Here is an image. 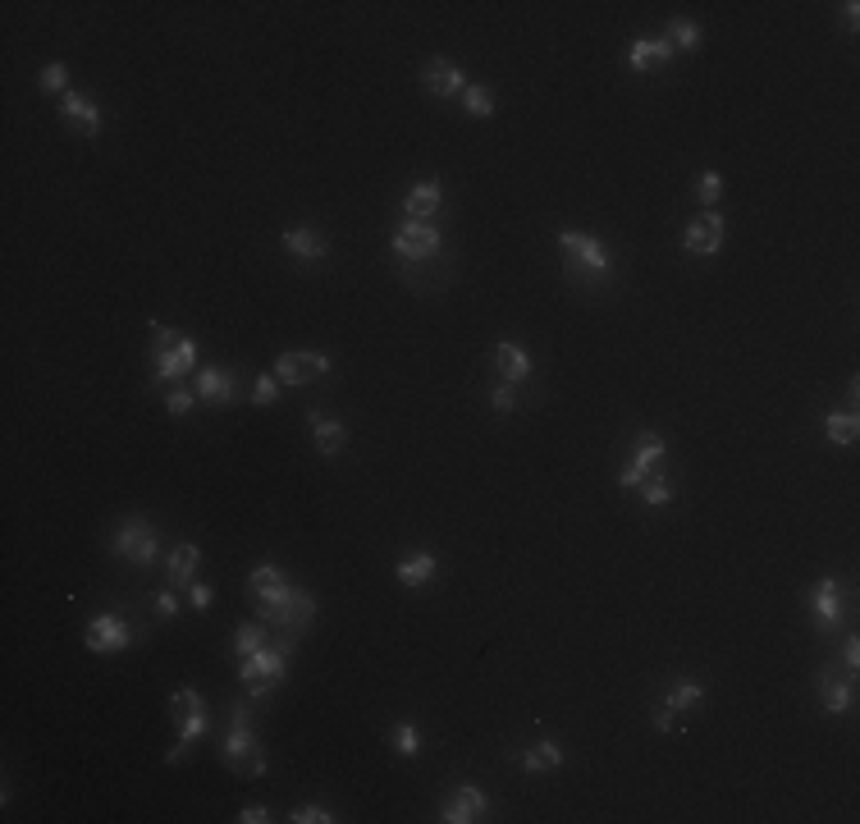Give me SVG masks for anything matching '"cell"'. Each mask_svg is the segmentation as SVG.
I'll return each instance as SVG.
<instances>
[{
    "mask_svg": "<svg viewBox=\"0 0 860 824\" xmlns=\"http://www.w3.org/2000/svg\"><path fill=\"white\" fill-rule=\"evenodd\" d=\"M266 646V623H238V632H234V651H238V660L243 655H252V651H261Z\"/></svg>",
    "mask_w": 860,
    "mask_h": 824,
    "instance_id": "d6a6232c",
    "label": "cell"
},
{
    "mask_svg": "<svg viewBox=\"0 0 860 824\" xmlns=\"http://www.w3.org/2000/svg\"><path fill=\"white\" fill-rule=\"evenodd\" d=\"M110 550H115V559H124V564H138V568H151L156 564V554H161V536H156V527L142 518H129L119 522L115 536H110Z\"/></svg>",
    "mask_w": 860,
    "mask_h": 824,
    "instance_id": "8992f818",
    "label": "cell"
},
{
    "mask_svg": "<svg viewBox=\"0 0 860 824\" xmlns=\"http://www.w3.org/2000/svg\"><path fill=\"white\" fill-rule=\"evenodd\" d=\"M659 458H664V435H655V431L636 435V454H632V463L618 472V486L641 490V481L650 477V467H659Z\"/></svg>",
    "mask_w": 860,
    "mask_h": 824,
    "instance_id": "8fae6325",
    "label": "cell"
},
{
    "mask_svg": "<svg viewBox=\"0 0 860 824\" xmlns=\"http://www.w3.org/2000/svg\"><path fill=\"white\" fill-rule=\"evenodd\" d=\"M673 55L678 51H673L664 37H636V42L627 46V65H632L636 74H655V69H668Z\"/></svg>",
    "mask_w": 860,
    "mask_h": 824,
    "instance_id": "d6986e66",
    "label": "cell"
},
{
    "mask_svg": "<svg viewBox=\"0 0 860 824\" xmlns=\"http://www.w3.org/2000/svg\"><path fill=\"white\" fill-rule=\"evenodd\" d=\"M197 705H206V701H202V692H197V687H179V692L170 696V715H174V724H179V719L188 715V710H197Z\"/></svg>",
    "mask_w": 860,
    "mask_h": 824,
    "instance_id": "8d00e7d4",
    "label": "cell"
},
{
    "mask_svg": "<svg viewBox=\"0 0 860 824\" xmlns=\"http://www.w3.org/2000/svg\"><path fill=\"white\" fill-rule=\"evenodd\" d=\"M527 774H549V770H563V751L554 738H540L531 751H522V760H517Z\"/></svg>",
    "mask_w": 860,
    "mask_h": 824,
    "instance_id": "484cf974",
    "label": "cell"
},
{
    "mask_svg": "<svg viewBox=\"0 0 860 824\" xmlns=\"http://www.w3.org/2000/svg\"><path fill=\"white\" fill-rule=\"evenodd\" d=\"M284 252L298 261H325L330 257V239L312 225H289L284 229Z\"/></svg>",
    "mask_w": 860,
    "mask_h": 824,
    "instance_id": "ac0fdd59",
    "label": "cell"
},
{
    "mask_svg": "<svg viewBox=\"0 0 860 824\" xmlns=\"http://www.w3.org/2000/svg\"><path fill=\"white\" fill-rule=\"evenodd\" d=\"M440 248H444L440 229L426 225V220H408V225L394 229V257L398 261H412V266H417V261H435Z\"/></svg>",
    "mask_w": 860,
    "mask_h": 824,
    "instance_id": "ba28073f",
    "label": "cell"
},
{
    "mask_svg": "<svg viewBox=\"0 0 860 824\" xmlns=\"http://www.w3.org/2000/svg\"><path fill=\"white\" fill-rule=\"evenodd\" d=\"M188 605H193L197 614H206V609L215 605V591L206 582H193V586H188Z\"/></svg>",
    "mask_w": 860,
    "mask_h": 824,
    "instance_id": "7bdbcfd3",
    "label": "cell"
},
{
    "mask_svg": "<svg viewBox=\"0 0 860 824\" xmlns=\"http://www.w3.org/2000/svg\"><path fill=\"white\" fill-rule=\"evenodd\" d=\"M234 820H238V824H266V820H270V811H266V806L252 802V806H243V811H238Z\"/></svg>",
    "mask_w": 860,
    "mask_h": 824,
    "instance_id": "ee69618b",
    "label": "cell"
},
{
    "mask_svg": "<svg viewBox=\"0 0 860 824\" xmlns=\"http://www.w3.org/2000/svg\"><path fill=\"white\" fill-rule=\"evenodd\" d=\"M275 399H280V380H275V371H261L252 380V408H270Z\"/></svg>",
    "mask_w": 860,
    "mask_h": 824,
    "instance_id": "e575fe53",
    "label": "cell"
},
{
    "mask_svg": "<svg viewBox=\"0 0 860 824\" xmlns=\"http://www.w3.org/2000/svg\"><path fill=\"white\" fill-rule=\"evenodd\" d=\"M559 248H563V261H568V280L581 284V289H600L609 284L613 275V257L600 239L591 234H577V229H559Z\"/></svg>",
    "mask_w": 860,
    "mask_h": 824,
    "instance_id": "7a4b0ae2",
    "label": "cell"
},
{
    "mask_svg": "<svg viewBox=\"0 0 860 824\" xmlns=\"http://www.w3.org/2000/svg\"><path fill=\"white\" fill-rule=\"evenodd\" d=\"M458 101H463V110L472 115V120H490V115H495V92H490L485 83H467Z\"/></svg>",
    "mask_w": 860,
    "mask_h": 824,
    "instance_id": "f546056e",
    "label": "cell"
},
{
    "mask_svg": "<svg viewBox=\"0 0 860 824\" xmlns=\"http://www.w3.org/2000/svg\"><path fill=\"white\" fill-rule=\"evenodd\" d=\"M842 664H847V673L860 669V641L856 637H847V646H842Z\"/></svg>",
    "mask_w": 860,
    "mask_h": 824,
    "instance_id": "f6af8a7d",
    "label": "cell"
},
{
    "mask_svg": "<svg viewBox=\"0 0 860 824\" xmlns=\"http://www.w3.org/2000/svg\"><path fill=\"white\" fill-rule=\"evenodd\" d=\"M151 390H170L197 367V339L151 321Z\"/></svg>",
    "mask_w": 860,
    "mask_h": 824,
    "instance_id": "6da1fadb",
    "label": "cell"
},
{
    "mask_svg": "<svg viewBox=\"0 0 860 824\" xmlns=\"http://www.w3.org/2000/svg\"><path fill=\"white\" fill-rule=\"evenodd\" d=\"M270 371H275V380H280V385L302 390V385H312V380L330 376V358H325V353H280Z\"/></svg>",
    "mask_w": 860,
    "mask_h": 824,
    "instance_id": "9c48e42d",
    "label": "cell"
},
{
    "mask_svg": "<svg viewBox=\"0 0 860 824\" xmlns=\"http://www.w3.org/2000/svg\"><path fill=\"white\" fill-rule=\"evenodd\" d=\"M495 371L508 380V385H522V380H531V353L522 344H513V339H499L495 348Z\"/></svg>",
    "mask_w": 860,
    "mask_h": 824,
    "instance_id": "44dd1931",
    "label": "cell"
},
{
    "mask_svg": "<svg viewBox=\"0 0 860 824\" xmlns=\"http://www.w3.org/2000/svg\"><path fill=\"white\" fill-rule=\"evenodd\" d=\"M440 206H444V193H440L435 179H421V184H412L408 193H403V216L408 220H426V225H435Z\"/></svg>",
    "mask_w": 860,
    "mask_h": 824,
    "instance_id": "e0dca14e",
    "label": "cell"
},
{
    "mask_svg": "<svg viewBox=\"0 0 860 824\" xmlns=\"http://www.w3.org/2000/svg\"><path fill=\"white\" fill-rule=\"evenodd\" d=\"M284 586H289V577H284L275 564H257L248 573V596L252 600H266V596H275V591H284Z\"/></svg>",
    "mask_w": 860,
    "mask_h": 824,
    "instance_id": "83f0119b",
    "label": "cell"
},
{
    "mask_svg": "<svg viewBox=\"0 0 860 824\" xmlns=\"http://www.w3.org/2000/svg\"><path fill=\"white\" fill-rule=\"evenodd\" d=\"M220 765L225 770H252V774H266V751H261L257 733H252V710L248 701H234L229 710V733L220 742Z\"/></svg>",
    "mask_w": 860,
    "mask_h": 824,
    "instance_id": "3957f363",
    "label": "cell"
},
{
    "mask_svg": "<svg viewBox=\"0 0 860 824\" xmlns=\"http://www.w3.org/2000/svg\"><path fill=\"white\" fill-rule=\"evenodd\" d=\"M307 431H312L316 449H321V458H339L348 445V426L344 422H334V417H321V412H307Z\"/></svg>",
    "mask_w": 860,
    "mask_h": 824,
    "instance_id": "ffe728a7",
    "label": "cell"
},
{
    "mask_svg": "<svg viewBox=\"0 0 860 824\" xmlns=\"http://www.w3.org/2000/svg\"><path fill=\"white\" fill-rule=\"evenodd\" d=\"M723 239H728L723 211H705V216L687 220V229H682V248L696 252V257H714V252L723 248Z\"/></svg>",
    "mask_w": 860,
    "mask_h": 824,
    "instance_id": "30bf717a",
    "label": "cell"
},
{
    "mask_svg": "<svg viewBox=\"0 0 860 824\" xmlns=\"http://www.w3.org/2000/svg\"><path fill=\"white\" fill-rule=\"evenodd\" d=\"M490 403H495V412H517V385L499 380L495 390H490Z\"/></svg>",
    "mask_w": 860,
    "mask_h": 824,
    "instance_id": "60d3db41",
    "label": "cell"
},
{
    "mask_svg": "<svg viewBox=\"0 0 860 824\" xmlns=\"http://www.w3.org/2000/svg\"><path fill=\"white\" fill-rule=\"evenodd\" d=\"M655 728H659V733H678V728H682V715H673V710H659V715H655Z\"/></svg>",
    "mask_w": 860,
    "mask_h": 824,
    "instance_id": "bcb514c9",
    "label": "cell"
},
{
    "mask_svg": "<svg viewBox=\"0 0 860 824\" xmlns=\"http://www.w3.org/2000/svg\"><path fill=\"white\" fill-rule=\"evenodd\" d=\"M83 646L92 655H119L133 646V623L119 609H106V614H97L92 623H87L83 632Z\"/></svg>",
    "mask_w": 860,
    "mask_h": 824,
    "instance_id": "52a82bcc",
    "label": "cell"
},
{
    "mask_svg": "<svg viewBox=\"0 0 860 824\" xmlns=\"http://www.w3.org/2000/svg\"><path fill=\"white\" fill-rule=\"evenodd\" d=\"M421 83H426V92L430 97H463V87H467V78H463V69L453 65V60H426L421 65Z\"/></svg>",
    "mask_w": 860,
    "mask_h": 824,
    "instance_id": "2e32d148",
    "label": "cell"
},
{
    "mask_svg": "<svg viewBox=\"0 0 860 824\" xmlns=\"http://www.w3.org/2000/svg\"><path fill=\"white\" fill-rule=\"evenodd\" d=\"M641 499L650 504V509H664L668 499H673V486H668L664 477H645L641 481Z\"/></svg>",
    "mask_w": 860,
    "mask_h": 824,
    "instance_id": "d590c367",
    "label": "cell"
},
{
    "mask_svg": "<svg viewBox=\"0 0 860 824\" xmlns=\"http://www.w3.org/2000/svg\"><path fill=\"white\" fill-rule=\"evenodd\" d=\"M435 573H440V559H435V554H426V550L408 554V559H398V568H394L398 586H408V591H417V586H426Z\"/></svg>",
    "mask_w": 860,
    "mask_h": 824,
    "instance_id": "603a6c76",
    "label": "cell"
},
{
    "mask_svg": "<svg viewBox=\"0 0 860 824\" xmlns=\"http://www.w3.org/2000/svg\"><path fill=\"white\" fill-rule=\"evenodd\" d=\"M700 701H705V687L687 683V678L664 692V710H673V715H691V710H700Z\"/></svg>",
    "mask_w": 860,
    "mask_h": 824,
    "instance_id": "4316f807",
    "label": "cell"
},
{
    "mask_svg": "<svg viewBox=\"0 0 860 824\" xmlns=\"http://www.w3.org/2000/svg\"><path fill=\"white\" fill-rule=\"evenodd\" d=\"M696 197H700V202H705V206H710V211H714V202H719V197H723V174H719V170H705V174H700Z\"/></svg>",
    "mask_w": 860,
    "mask_h": 824,
    "instance_id": "74e56055",
    "label": "cell"
},
{
    "mask_svg": "<svg viewBox=\"0 0 860 824\" xmlns=\"http://www.w3.org/2000/svg\"><path fill=\"white\" fill-rule=\"evenodd\" d=\"M842 14H847V28L856 33V28H860V5H856V0H847V5H842Z\"/></svg>",
    "mask_w": 860,
    "mask_h": 824,
    "instance_id": "7dc6e473",
    "label": "cell"
},
{
    "mask_svg": "<svg viewBox=\"0 0 860 824\" xmlns=\"http://www.w3.org/2000/svg\"><path fill=\"white\" fill-rule=\"evenodd\" d=\"M389 747H394L403 760L421 756V728L412 724V719H398V724L389 728Z\"/></svg>",
    "mask_w": 860,
    "mask_h": 824,
    "instance_id": "4dcf8cb0",
    "label": "cell"
},
{
    "mask_svg": "<svg viewBox=\"0 0 860 824\" xmlns=\"http://www.w3.org/2000/svg\"><path fill=\"white\" fill-rule=\"evenodd\" d=\"M824 435L833 440V445H856L860 440V422H856V412H828L824 417Z\"/></svg>",
    "mask_w": 860,
    "mask_h": 824,
    "instance_id": "f1b7e54d",
    "label": "cell"
},
{
    "mask_svg": "<svg viewBox=\"0 0 860 824\" xmlns=\"http://www.w3.org/2000/svg\"><path fill=\"white\" fill-rule=\"evenodd\" d=\"M485 792L481 788H472V783H463V788H453L449 797H444V806H440V820L444 824H476L485 815Z\"/></svg>",
    "mask_w": 860,
    "mask_h": 824,
    "instance_id": "4fadbf2b",
    "label": "cell"
},
{
    "mask_svg": "<svg viewBox=\"0 0 860 824\" xmlns=\"http://www.w3.org/2000/svg\"><path fill=\"white\" fill-rule=\"evenodd\" d=\"M806 605H810V614H815L819 628H838L842 623V586L833 582V577H819V582L810 586Z\"/></svg>",
    "mask_w": 860,
    "mask_h": 824,
    "instance_id": "9a60e30c",
    "label": "cell"
},
{
    "mask_svg": "<svg viewBox=\"0 0 860 824\" xmlns=\"http://www.w3.org/2000/svg\"><path fill=\"white\" fill-rule=\"evenodd\" d=\"M289 820H293V824H334V815L325 811V806H316V802H302L298 811L289 815Z\"/></svg>",
    "mask_w": 860,
    "mask_h": 824,
    "instance_id": "ab89813d",
    "label": "cell"
},
{
    "mask_svg": "<svg viewBox=\"0 0 860 824\" xmlns=\"http://www.w3.org/2000/svg\"><path fill=\"white\" fill-rule=\"evenodd\" d=\"M668 46H673V51H700V28L691 19H673L668 23V37H664Z\"/></svg>",
    "mask_w": 860,
    "mask_h": 824,
    "instance_id": "1f68e13d",
    "label": "cell"
},
{
    "mask_svg": "<svg viewBox=\"0 0 860 824\" xmlns=\"http://www.w3.org/2000/svg\"><path fill=\"white\" fill-rule=\"evenodd\" d=\"M151 614H156V618H174V614H179V596H174V591H156V596H151Z\"/></svg>",
    "mask_w": 860,
    "mask_h": 824,
    "instance_id": "b9f144b4",
    "label": "cell"
},
{
    "mask_svg": "<svg viewBox=\"0 0 860 824\" xmlns=\"http://www.w3.org/2000/svg\"><path fill=\"white\" fill-rule=\"evenodd\" d=\"M60 120H65L74 133H83V138H97L101 124H106L101 120V106L87 97V92H65V97H60Z\"/></svg>",
    "mask_w": 860,
    "mask_h": 824,
    "instance_id": "7c38bea8",
    "label": "cell"
},
{
    "mask_svg": "<svg viewBox=\"0 0 860 824\" xmlns=\"http://www.w3.org/2000/svg\"><path fill=\"white\" fill-rule=\"evenodd\" d=\"M193 403H197V394L183 390V385H170V390H165V412H174V417H188Z\"/></svg>",
    "mask_w": 860,
    "mask_h": 824,
    "instance_id": "f35d334b",
    "label": "cell"
},
{
    "mask_svg": "<svg viewBox=\"0 0 860 824\" xmlns=\"http://www.w3.org/2000/svg\"><path fill=\"white\" fill-rule=\"evenodd\" d=\"M193 394L202 403H238V376L229 367H202L193 376Z\"/></svg>",
    "mask_w": 860,
    "mask_h": 824,
    "instance_id": "5bb4252c",
    "label": "cell"
},
{
    "mask_svg": "<svg viewBox=\"0 0 860 824\" xmlns=\"http://www.w3.org/2000/svg\"><path fill=\"white\" fill-rule=\"evenodd\" d=\"M206 728H211V715H206V705L188 710V715L179 719V738H174V747H170V756H165V760H170V765H174V760H183V756H188V747L202 738Z\"/></svg>",
    "mask_w": 860,
    "mask_h": 824,
    "instance_id": "d4e9b609",
    "label": "cell"
},
{
    "mask_svg": "<svg viewBox=\"0 0 860 824\" xmlns=\"http://www.w3.org/2000/svg\"><path fill=\"white\" fill-rule=\"evenodd\" d=\"M257 618L266 628H280V632H293V637H298V632L316 618V600L307 596L302 586H284L275 596L257 600Z\"/></svg>",
    "mask_w": 860,
    "mask_h": 824,
    "instance_id": "277c9868",
    "label": "cell"
},
{
    "mask_svg": "<svg viewBox=\"0 0 860 824\" xmlns=\"http://www.w3.org/2000/svg\"><path fill=\"white\" fill-rule=\"evenodd\" d=\"M238 678H243L252 701L270 696L284 678H289V646H261V651L243 655V660H238Z\"/></svg>",
    "mask_w": 860,
    "mask_h": 824,
    "instance_id": "5b68a950",
    "label": "cell"
},
{
    "mask_svg": "<svg viewBox=\"0 0 860 824\" xmlns=\"http://www.w3.org/2000/svg\"><path fill=\"white\" fill-rule=\"evenodd\" d=\"M819 705H824V715H847L851 705H856V687H851V678L819 673Z\"/></svg>",
    "mask_w": 860,
    "mask_h": 824,
    "instance_id": "7402d4cb",
    "label": "cell"
},
{
    "mask_svg": "<svg viewBox=\"0 0 860 824\" xmlns=\"http://www.w3.org/2000/svg\"><path fill=\"white\" fill-rule=\"evenodd\" d=\"M197 564H202V550H197L193 541H179L170 550V586L174 591H183V586H193V577H197Z\"/></svg>",
    "mask_w": 860,
    "mask_h": 824,
    "instance_id": "cb8c5ba5",
    "label": "cell"
},
{
    "mask_svg": "<svg viewBox=\"0 0 860 824\" xmlns=\"http://www.w3.org/2000/svg\"><path fill=\"white\" fill-rule=\"evenodd\" d=\"M37 87H42L46 97H65V92H69V69L60 65V60H55V65H46L42 78H37Z\"/></svg>",
    "mask_w": 860,
    "mask_h": 824,
    "instance_id": "836d02e7",
    "label": "cell"
}]
</instances>
